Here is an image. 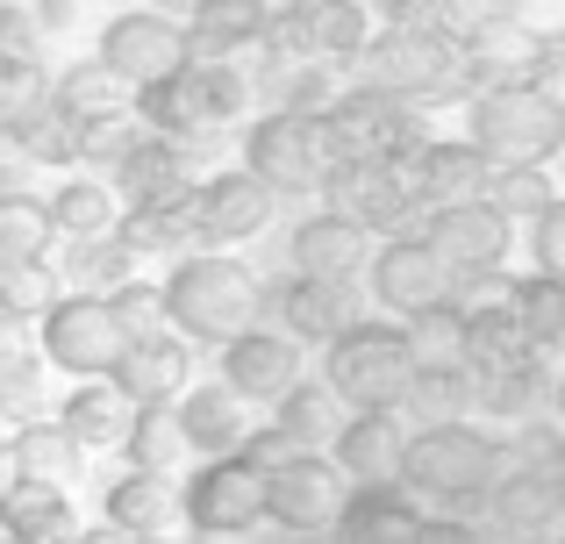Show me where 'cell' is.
Here are the masks:
<instances>
[{
    "instance_id": "5bb4252c",
    "label": "cell",
    "mask_w": 565,
    "mask_h": 544,
    "mask_svg": "<svg viewBox=\"0 0 565 544\" xmlns=\"http://www.w3.org/2000/svg\"><path fill=\"white\" fill-rule=\"evenodd\" d=\"M423 237L437 244V258L451 273H487V266H509L515 252V223L494 209L487 194L472 201H437V209L423 215Z\"/></svg>"
},
{
    "instance_id": "1f68e13d",
    "label": "cell",
    "mask_w": 565,
    "mask_h": 544,
    "mask_svg": "<svg viewBox=\"0 0 565 544\" xmlns=\"http://www.w3.org/2000/svg\"><path fill=\"white\" fill-rule=\"evenodd\" d=\"M43 394V344H36V316L0 308V416H29Z\"/></svg>"
},
{
    "instance_id": "277c9868",
    "label": "cell",
    "mask_w": 565,
    "mask_h": 544,
    "mask_svg": "<svg viewBox=\"0 0 565 544\" xmlns=\"http://www.w3.org/2000/svg\"><path fill=\"white\" fill-rule=\"evenodd\" d=\"M466 143L487 166H552L565 143V108L530 79H494L466 94Z\"/></svg>"
},
{
    "instance_id": "44dd1931",
    "label": "cell",
    "mask_w": 565,
    "mask_h": 544,
    "mask_svg": "<svg viewBox=\"0 0 565 544\" xmlns=\"http://www.w3.org/2000/svg\"><path fill=\"white\" fill-rule=\"evenodd\" d=\"M100 516H108L115 537H166V531H180V523H186V509H180L172 473H143V466H129L122 480H108Z\"/></svg>"
},
{
    "instance_id": "836d02e7",
    "label": "cell",
    "mask_w": 565,
    "mask_h": 544,
    "mask_svg": "<svg viewBox=\"0 0 565 544\" xmlns=\"http://www.w3.org/2000/svg\"><path fill=\"white\" fill-rule=\"evenodd\" d=\"M57 244H65V252H51L57 287H79V294H108L115 279H129V266H137L122 230H108V237H57Z\"/></svg>"
},
{
    "instance_id": "c3c4849f",
    "label": "cell",
    "mask_w": 565,
    "mask_h": 544,
    "mask_svg": "<svg viewBox=\"0 0 565 544\" xmlns=\"http://www.w3.org/2000/svg\"><path fill=\"white\" fill-rule=\"evenodd\" d=\"M509 22L523 29L530 43H565V0H515Z\"/></svg>"
},
{
    "instance_id": "7bdbcfd3",
    "label": "cell",
    "mask_w": 565,
    "mask_h": 544,
    "mask_svg": "<svg viewBox=\"0 0 565 544\" xmlns=\"http://www.w3.org/2000/svg\"><path fill=\"white\" fill-rule=\"evenodd\" d=\"M57 266L51 258H36V266H8L0 273V308H14V316H43V308L57 301Z\"/></svg>"
},
{
    "instance_id": "60d3db41",
    "label": "cell",
    "mask_w": 565,
    "mask_h": 544,
    "mask_svg": "<svg viewBox=\"0 0 565 544\" xmlns=\"http://www.w3.org/2000/svg\"><path fill=\"white\" fill-rule=\"evenodd\" d=\"M487 201L523 230V223H537V215L558 201V180H552V166H494L487 172Z\"/></svg>"
},
{
    "instance_id": "f1b7e54d",
    "label": "cell",
    "mask_w": 565,
    "mask_h": 544,
    "mask_svg": "<svg viewBox=\"0 0 565 544\" xmlns=\"http://www.w3.org/2000/svg\"><path fill=\"white\" fill-rule=\"evenodd\" d=\"M57 416H65V430L79 437L86 451H122L137 402H129L108 373H86V380H72V394H65V408H57Z\"/></svg>"
},
{
    "instance_id": "681fc988",
    "label": "cell",
    "mask_w": 565,
    "mask_h": 544,
    "mask_svg": "<svg viewBox=\"0 0 565 544\" xmlns=\"http://www.w3.org/2000/svg\"><path fill=\"white\" fill-rule=\"evenodd\" d=\"M365 8H373L380 22H386V14H408V8H429V0H365Z\"/></svg>"
},
{
    "instance_id": "ab89813d",
    "label": "cell",
    "mask_w": 565,
    "mask_h": 544,
    "mask_svg": "<svg viewBox=\"0 0 565 544\" xmlns=\"http://www.w3.org/2000/svg\"><path fill=\"white\" fill-rule=\"evenodd\" d=\"M51 100H57V108H72L79 122H100V115H122L129 108V86L115 79L100 57H79L72 72H57V79H51Z\"/></svg>"
},
{
    "instance_id": "7dc6e473",
    "label": "cell",
    "mask_w": 565,
    "mask_h": 544,
    "mask_svg": "<svg viewBox=\"0 0 565 544\" xmlns=\"http://www.w3.org/2000/svg\"><path fill=\"white\" fill-rule=\"evenodd\" d=\"M509 8L515 0H437V14H444V29H458V36H480V29H494V22H509Z\"/></svg>"
},
{
    "instance_id": "2e32d148",
    "label": "cell",
    "mask_w": 565,
    "mask_h": 544,
    "mask_svg": "<svg viewBox=\"0 0 565 544\" xmlns=\"http://www.w3.org/2000/svg\"><path fill=\"white\" fill-rule=\"evenodd\" d=\"M215 351H222L215 380H230L244 402H279V394L301 380V344H294L287 330H273V322H250V330H236L230 344H215Z\"/></svg>"
},
{
    "instance_id": "ffe728a7",
    "label": "cell",
    "mask_w": 565,
    "mask_h": 544,
    "mask_svg": "<svg viewBox=\"0 0 565 544\" xmlns=\"http://www.w3.org/2000/svg\"><path fill=\"white\" fill-rule=\"evenodd\" d=\"M186 351H193L186 337L158 322V330H137V337H129L122 359L108 365V380L129 394V402H172V394L186 387Z\"/></svg>"
},
{
    "instance_id": "9f6ffc18",
    "label": "cell",
    "mask_w": 565,
    "mask_h": 544,
    "mask_svg": "<svg viewBox=\"0 0 565 544\" xmlns=\"http://www.w3.org/2000/svg\"><path fill=\"white\" fill-rule=\"evenodd\" d=\"M0 194H14V186H8V172H0Z\"/></svg>"
},
{
    "instance_id": "d4e9b609",
    "label": "cell",
    "mask_w": 565,
    "mask_h": 544,
    "mask_svg": "<svg viewBox=\"0 0 565 544\" xmlns=\"http://www.w3.org/2000/svg\"><path fill=\"white\" fill-rule=\"evenodd\" d=\"M137 122L151 129V137H172V143H193L201 129H215V115H207V79H201L193 57L180 72H166V79L137 86Z\"/></svg>"
},
{
    "instance_id": "d6a6232c",
    "label": "cell",
    "mask_w": 565,
    "mask_h": 544,
    "mask_svg": "<svg viewBox=\"0 0 565 544\" xmlns=\"http://www.w3.org/2000/svg\"><path fill=\"white\" fill-rule=\"evenodd\" d=\"M294 14H301L308 51L330 57V65H351V57L373 43V29H380V14L365 8V0H308V8H294Z\"/></svg>"
},
{
    "instance_id": "83f0119b",
    "label": "cell",
    "mask_w": 565,
    "mask_h": 544,
    "mask_svg": "<svg viewBox=\"0 0 565 544\" xmlns=\"http://www.w3.org/2000/svg\"><path fill=\"white\" fill-rule=\"evenodd\" d=\"M558 480L565 473H501L494 494H487V523L509 531V537H552V531H565Z\"/></svg>"
},
{
    "instance_id": "5b68a950",
    "label": "cell",
    "mask_w": 565,
    "mask_h": 544,
    "mask_svg": "<svg viewBox=\"0 0 565 544\" xmlns=\"http://www.w3.org/2000/svg\"><path fill=\"white\" fill-rule=\"evenodd\" d=\"M415 373V351L401 337V322H373L359 316L344 337L322 344V380L344 394V408H394L401 387Z\"/></svg>"
},
{
    "instance_id": "7402d4cb",
    "label": "cell",
    "mask_w": 565,
    "mask_h": 544,
    "mask_svg": "<svg viewBox=\"0 0 565 544\" xmlns=\"http://www.w3.org/2000/svg\"><path fill=\"white\" fill-rule=\"evenodd\" d=\"M108 186L122 194V215H143V209H166V201L193 194V180H186V143L143 137L137 151H129L122 166L108 172Z\"/></svg>"
},
{
    "instance_id": "f6af8a7d",
    "label": "cell",
    "mask_w": 565,
    "mask_h": 544,
    "mask_svg": "<svg viewBox=\"0 0 565 544\" xmlns=\"http://www.w3.org/2000/svg\"><path fill=\"white\" fill-rule=\"evenodd\" d=\"M236 451H244V459L258 466V473H273V466H287L294 451H308V445L287 430V423H250V430H244V445H236ZM316 451H322V445H316Z\"/></svg>"
},
{
    "instance_id": "ba28073f",
    "label": "cell",
    "mask_w": 565,
    "mask_h": 544,
    "mask_svg": "<svg viewBox=\"0 0 565 544\" xmlns=\"http://www.w3.org/2000/svg\"><path fill=\"white\" fill-rule=\"evenodd\" d=\"M322 209L351 215L359 230H373V237H394V230H415V180L401 158H344V166L322 172Z\"/></svg>"
},
{
    "instance_id": "3957f363",
    "label": "cell",
    "mask_w": 565,
    "mask_h": 544,
    "mask_svg": "<svg viewBox=\"0 0 565 544\" xmlns=\"http://www.w3.org/2000/svg\"><path fill=\"white\" fill-rule=\"evenodd\" d=\"M158 308L186 344H230L236 330L265 322V279L230 252H180L158 279Z\"/></svg>"
},
{
    "instance_id": "cb8c5ba5",
    "label": "cell",
    "mask_w": 565,
    "mask_h": 544,
    "mask_svg": "<svg viewBox=\"0 0 565 544\" xmlns=\"http://www.w3.org/2000/svg\"><path fill=\"white\" fill-rule=\"evenodd\" d=\"M172 416H180L193 459H215V451H236L250 430V402L230 387V380H207V387H180L172 394Z\"/></svg>"
},
{
    "instance_id": "f546056e",
    "label": "cell",
    "mask_w": 565,
    "mask_h": 544,
    "mask_svg": "<svg viewBox=\"0 0 565 544\" xmlns=\"http://www.w3.org/2000/svg\"><path fill=\"white\" fill-rule=\"evenodd\" d=\"M43 215H51V237H108L122 230V194L100 172H65L43 194Z\"/></svg>"
},
{
    "instance_id": "4dcf8cb0",
    "label": "cell",
    "mask_w": 565,
    "mask_h": 544,
    "mask_svg": "<svg viewBox=\"0 0 565 544\" xmlns=\"http://www.w3.org/2000/svg\"><path fill=\"white\" fill-rule=\"evenodd\" d=\"M515 337H523L530 359L565 373V279H552V273L515 279Z\"/></svg>"
},
{
    "instance_id": "b9f144b4",
    "label": "cell",
    "mask_w": 565,
    "mask_h": 544,
    "mask_svg": "<svg viewBox=\"0 0 565 544\" xmlns=\"http://www.w3.org/2000/svg\"><path fill=\"white\" fill-rule=\"evenodd\" d=\"M51 244H57V237H51V215H43V201L0 194V273L51 258Z\"/></svg>"
},
{
    "instance_id": "603a6c76",
    "label": "cell",
    "mask_w": 565,
    "mask_h": 544,
    "mask_svg": "<svg viewBox=\"0 0 565 544\" xmlns=\"http://www.w3.org/2000/svg\"><path fill=\"white\" fill-rule=\"evenodd\" d=\"M0 531L29 537V544H51V537H79V502H72L65 480H36V473H14L0 488Z\"/></svg>"
},
{
    "instance_id": "8fae6325",
    "label": "cell",
    "mask_w": 565,
    "mask_h": 544,
    "mask_svg": "<svg viewBox=\"0 0 565 544\" xmlns=\"http://www.w3.org/2000/svg\"><path fill=\"white\" fill-rule=\"evenodd\" d=\"M100 65L137 94V86L166 79V72L186 65V22H172L166 8H122L108 29H100Z\"/></svg>"
},
{
    "instance_id": "d6986e66",
    "label": "cell",
    "mask_w": 565,
    "mask_h": 544,
    "mask_svg": "<svg viewBox=\"0 0 565 544\" xmlns=\"http://www.w3.org/2000/svg\"><path fill=\"white\" fill-rule=\"evenodd\" d=\"M365 258H373V230H359L351 215L322 209L308 223H294L287 237V273H316V279H365Z\"/></svg>"
},
{
    "instance_id": "52a82bcc",
    "label": "cell",
    "mask_w": 565,
    "mask_h": 544,
    "mask_svg": "<svg viewBox=\"0 0 565 544\" xmlns=\"http://www.w3.org/2000/svg\"><path fill=\"white\" fill-rule=\"evenodd\" d=\"M244 166L258 172L273 194H316L330 151H322V115L301 108H265L244 122Z\"/></svg>"
},
{
    "instance_id": "11a10c76",
    "label": "cell",
    "mask_w": 565,
    "mask_h": 544,
    "mask_svg": "<svg viewBox=\"0 0 565 544\" xmlns=\"http://www.w3.org/2000/svg\"><path fill=\"white\" fill-rule=\"evenodd\" d=\"M273 8H308V0H273Z\"/></svg>"
},
{
    "instance_id": "f5cc1de1",
    "label": "cell",
    "mask_w": 565,
    "mask_h": 544,
    "mask_svg": "<svg viewBox=\"0 0 565 544\" xmlns=\"http://www.w3.org/2000/svg\"><path fill=\"white\" fill-rule=\"evenodd\" d=\"M151 8H166V14H186V0H151Z\"/></svg>"
},
{
    "instance_id": "6da1fadb",
    "label": "cell",
    "mask_w": 565,
    "mask_h": 544,
    "mask_svg": "<svg viewBox=\"0 0 565 544\" xmlns=\"http://www.w3.org/2000/svg\"><path fill=\"white\" fill-rule=\"evenodd\" d=\"M351 79L386 86V94L415 100V108H437V100H466L480 94V65H472V43L458 29H444L437 0L408 14H386L373 29L359 57H351Z\"/></svg>"
},
{
    "instance_id": "ee69618b",
    "label": "cell",
    "mask_w": 565,
    "mask_h": 544,
    "mask_svg": "<svg viewBox=\"0 0 565 544\" xmlns=\"http://www.w3.org/2000/svg\"><path fill=\"white\" fill-rule=\"evenodd\" d=\"M108 308L122 316V330L137 337V330H158L166 322V308H158V279H115L108 287Z\"/></svg>"
},
{
    "instance_id": "7a4b0ae2",
    "label": "cell",
    "mask_w": 565,
    "mask_h": 544,
    "mask_svg": "<svg viewBox=\"0 0 565 544\" xmlns=\"http://www.w3.org/2000/svg\"><path fill=\"white\" fill-rule=\"evenodd\" d=\"M401 480L429 502V537L472 531V523H487V494H494V437L472 416L423 423V430H408Z\"/></svg>"
},
{
    "instance_id": "d590c367",
    "label": "cell",
    "mask_w": 565,
    "mask_h": 544,
    "mask_svg": "<svg viewBox=\"0 0 565 544\" xmlns=\"http://www.w3.org/2000/svg\"><path fill=\"white\" fill-rule=\"evenodd\" d=\"M401 337H408L415 365H466L472 359V316L458 301H429V308H408L394 316Z\"/></svg>"
},
{
    "instance_id": "7c38bea8",
    "label": "cell",
    "mask_w": 565,
    "mask_h": 544,
    "mask_svg": "<svg viewBox=\"0 0 565 544\" xmlns=\"http://www.w3.org/2000/svg\"><path fill=\"white\" fill-rule=\"evenodd\" d=\"M344 488H351V480L337 473V459L308 445V451H294L287 466L265 473V523H279V531H294V537H316V531L337 523Z\"/></svg>"
},
{
    "instance_id": "f907efd6",
    "label": "cell",
    "mask_w": 565,
    "mask_h": 544,
    "mask_svg": "<svg viewBox=\"0 0 565 544\" xmlns=\"http://www.w3.org/2000/svg\"><path fill=\"white\" fill-rule=\"evenodd\" d=\"M552 416H558V423H565V373H558V380H552Z\"/></svg>"
},
{
    "instance_id": "e575fe53",
    "label": "cell",
    "mask_w": 565,
    "mask_h": 544,
    "mask_svg": "<svg viewBox=\"0 0 565 544\" xmlns=\"http://www.w3.org/2000/svg\"><path fill=\"white\" fill-rule=\"evenodd\" d=\"M8 459L14 473H36V480H79L86 445L65 430V416H22V430L8 437Z\"/></svg>"
},
{
    "instance_id": "74e56055",
    "label": "cell",
    "mask_w": 565,
    "mask_h": 544,
    "mask_svg": "<svg viewBox=\"0 0 565 544\" xmlns=\"http://www.w3.org/2000/svg\"><path fill=\"white\" fill-rule=\"evenodd\" d=\"M122 451H129V466H143V473H186V459H193V445H186L180 416H172V402H137Z\"/></svg>"
},
{
    "instance_id": "db71d44e",
    "label": "cell",
    "mask_w": 565,
    "mask_h": 544,
    "mask_svg": "<svg viewBox=\"0 0 565 544\" xmlns=\"http://www.w3.org/2000/svg\"><path fill=\"white\" fill-rule=\"evenodd\" d=\"M552 166H558V194H565V143H558V158H552Z\"/></svg>"
},
{
    "instance_id": "9a60e30c",
    "label": "cell",
    "mask_w": 565,
    "mask_h": 544,
    "mask_svg": "<svg viewBox=\"0 0 565 544\" xmlns=\"http://www.w3.org/2000/svg\"><path fill=\"white\" fill-rule=\"evenodd\" d=\"M273 209H279V194L250 166H230V172H215V180L193 186V230H201V244L258 237V230L273 223Z\"/></svg>"
},
{
    "instance_id": "484cf974",
    "label": "cell",
    "mask_w": 565,
    "mask_h": 544,
    "mask_svg": "<svg viewBox=\"0 0 565 544\" xmlns=\"http://www.w3.org/2000/svg\"><path fill=\"white\" fill-rule=\"evenodd\" d=\"M273 22V0H186V57H244Z\"/></svg>"
},
{
    "instance_id": "ac0fdd59",
    "label": "cell",
    "mask_w": 565,
    "mask_h": 544,
    "mask_svg": "<svg viewBox=\"0 0 565 544\" xmlns=\"http://www.w3.org/2000/svg\"><path fill=\"white\" fill-rule=\"evenodd\" d=\"M330 531L337 537H429V502L408 480H351Z\"/></svg>"
},
{
    "instance_id": "8992f818",
    "label": "cell",
    "mask_w": 565,
    "mask_h": 544,
    "mask_svg": "<svg viewBox=\"0 0 565 544\" xmlns=\"http://www.w3.org/2000/svg\"><path fill=\"white\" fill-rule=\"evenodd\" d=\"M36 344H43V365L86 380V373H108V365L122 359L129 330H122V316L108 308V294L65 287V294H57V301L36 316Z\"/></svg>"
},
{
    "instance_id": "4fadbf2b",
    "label": "cell",
    "mask_w": 565,
    "mask_h": 544,
    "mask_svg": "<svg viewBox=\"0 0 565 544\" xmlns=\"http://www.w3.org/2000/svg\"><path fill=\"white\" fill-rule=\"evenodd\" d=\"M365 294L386 308V316H408V308L451 301V266L437 258V244L423 230H394L386 244H373L365 258Z\"/></svg>"
},
{
    "instance_id": "30bf717a",
    "label": "cell",
    "mask_w": 565,
    "mask_h": 544,
    "mask_svg": "<svg viewBox=\"0 0 565 544\" xmlns=\"http://www.w3.org/2000/svg\"><path fill=\"white\" fill-rule=\"evenodd\" d=\"M265 316L273 330H287L294 344H330L365 316V279H316V273H287L279 287H265Z\"/></svg>"
},
{
    "instance_id": "f35d334b",
    "label": "cell",
    "mask_w": 565,
    "mask_h": 544,
    "mask_svg": "<svg viewBox=\"0 0 565 544\" xmlns=\"http://www.w3.org/2000/svg\"><path fill=\"white\" fill-rule=\"evenodd\" d=\"M344 416H351V408H344V394H337L322 373H316V380L301 373V380H294V387L273 402V423H287V430L301 437V445H330V430H337Z\"/></svg>"
},
{
    "instance_id": "816d5d0a",
    "label": "cell",
    "mask_w": 565,
    "mask_h": 544,
    "mask_svg": "<svg viewBox=\"0 0 565 544\" xmlns=\"http://www.w3.org/2000/svg\"><path fill=\"white\" fill-rule=\"evenodd\" d=\"M8 480H14V459H8V445H0V488H8Z\"/></svg>"
},
{
    "instance_id": "9c48e42d",
    "label": "cell",
    "mask_w": 565,
    "mask_h": 544,
    "mask_svg": "<svg viewBox=\"0 0 565 544\" xmlns=\"http://www.w3.org/2000/svg\"><path fill=\"white\" fill-rule=\"evenodd\" d=\"M180 509H186V531L201 537H244L265 523V473L244 451H215V459H201L186 473Z\"/></svg>"
},
{
    "instance_id": "e0dca14e",
    "label": "cell",
    "mask_w": 565,
    "mask_h": 544,
    "mask_svg": "<svg viewBox=\"0 0 565 544\" xmlns=\"http://www.w3.org/2000/svg\"><path fill=\"white\" fill-rule=\"evenodd\" d=\"M344 480H401V451H408V416L401 408H351L322 445Z\"/></svg>"
},
{
    "instance_id": "4316f807",
    "label": "cell",
    "mask_w": 565,
    "mask_h": 544,
    "mask_svg": "<svg viewBox=\"0 0 565 544\" xmlns=\"http://www.w3.org/2000/svg\"><path fill=\"white\" fill-rule=\"evenodd\" d=\"M487 172H494V166H487L466 137H423V151L408 158V180H415V201H423V209L487 194Z\"/></svg>"
},
{
    "instance_id": "6f0895ef",
    "label": "cell",
    "mask_w": 565,
    "mask_h": 544,
    "mask_svg": "<svg viewBox=\"0 0 565 544\" xmlns=\"http://www.w3.org/2000/svg\"><path fill=\"white\" fill-rule=\"evenodd\" d=\"M558 509H565V480H558Z\"/></svg>"
},
{
    "instance_id": "bcb514c9",
    "label": "cell",
    "mask_w": 565,
    "mask_h": 544,
    "mask_svg": "<svg viewBox=\"0 0 565 544\" xmlns=\"http://www.w3.org/2000/svg\"><path fill=\"white\" fill-rule=\"evenodd\" d=\"M530 252H537V273L565 279V194L537 215V223H530Z\"/></svg>"
},
{
    "instance_id": "8d00e7d4",
    "label": "cell",
    "mask_w": 565,
    "mask_h": 544,
    "mask_svg": "<svg viewBox=\"0 0 565 544\" xmlns=\"http://www.w3.org/2000/svg\"><path fill=\"white\" fill-rule=\"evenodd\" d=\"M394 408L408 416V430H423V423H458V416H472V373L466 365H415Z\"/></svg>"
}]
</instances>
